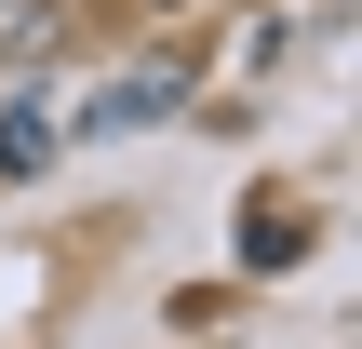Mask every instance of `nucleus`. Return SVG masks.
<instances>
[{
	"label": "nucleus",
	"instance_id": "obj_1",
	"mask_svg": "<svg viewBox=\"0 0 362 349\" xmlns=\"http://www.w3.org/2000/svg\"><path fill=\"white\" fill-rule=\"evenodd\" d=\"M54 40H67V0H0V67H27Z\"/></svg>",
	"mask_w": 362,
	"mask_h": 349
},
{
	"label": "nucleus",
	"instance_id": "obj_2",
	"mask_svg": "<svg viewBox=\"0 0 362 349\" xmlns=\"http://www.w3.org/2000/svg\"><path fill=\"white\" fill-rule=\"evenodd\" d=\"M40 148H54V108H40V94H27V108H0V188H13Z\"/></svg>",
	"mask_w": 362,
	"mask_h": 349
},
{
	"label": "nucleus",
	"instance_id": "obj_3",
	"mask_svg": "<svg viewBox=\"0 0 362 349\" xmlns=\"http://www.w3.org/2000/svg\"><path fill=\"white\" fill-rule=\"evenodd\" d=\"M242 256H255V269H282V256H309V215H269V202H255V215H242Z\"/></svg>",
	"mask_w": 362,
	"mask_h": 349
}]
</instances>
